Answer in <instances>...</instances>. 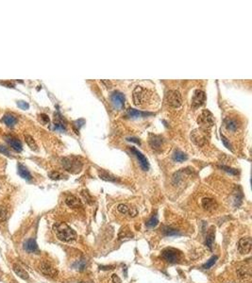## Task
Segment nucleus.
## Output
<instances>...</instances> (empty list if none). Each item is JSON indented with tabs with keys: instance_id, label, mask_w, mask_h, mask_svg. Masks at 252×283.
Segmentation results:
<instances>
[{
	"instance_id": "f257e3e1",
	"label": "nucleus",
	"mask_w": 252,
	"mask_h": 283,
	"mask_svg": "<svg viewBox=\"0 0 252 283\" xmlns=\"http://www.w3.org/2000/svg\"><path fill=\"white\" fill-rule=\"evenodd\" d=\"M53 230L59 240L62 242H72L76 239V231L65 223H56L53 226Z\"/></svg>"
},
{
	"instance_id": "f03ea898",
	"label": "nucleus",
	"mask_w": 252,
	"mask_h": 283,
	"mask_svg": "<svg viewBox=\"0 0 252 283\" xmlns=\"http://www.w3.org/2000/svg\"><path fill=\"white\" fill-rule=\"evenodd\" d=\"M61 164L65 170L72 173H78L82 168V161L79 157H65L61 159Z\"/></svg>"
},
{
	"instance_id": "7ed1b4c3",
	"label": "nucleus",
	"mask_w": 252,
	"mask_h": 283,
	"mask_svg": "<svg viewBox=\"0 0 252 283\" xmlns=\"http://www.w3.org/2000/svg\"><path fill=\"white\" fill-rule=\"evenodd\" d=\"M153 93L150 91L144 89L141 86H137L133 90V102L136 106H143L150 99Z\"/></svg>"
},
{
	"instance_id": "20e7f679",
	"label": "nucleus",
	"mask_w": 252,
	"mask_h": 283,
	"mask_svg": "<svg viewBox=\"0 0 252 283\" xmlns=\"http://www.w3.org/2000/svg\"><path fill=\"white\" fill-rule=\"evenodd\" d=\"M198 124L200 126V128H203L205 130L211 128L214 125V120H213V113L208 111L204 110L198 117Z\"/></svg>"
},
{
	"instance_id": "39448f33",
	"label": "nucleus",
	"mask_w": 252,
	"mask_h": 283,
	"mask_svg": "<svg viewBox=\"0 0 252 283\" xmlns=\"http://www.w3.org/2000/svg\"><path fill=\"white\" fill-rule=\"evenodd\" d=\"M165 100H166V103L173 108H179L180 107L182 103L181 95L180 92H178L177 90L168 91L165 95Z\"/></svg>"
},
{
	"instance_id": "423d86ee",
	"label": "nucleus",
	"mask_w": 252,
	"mask_h": 283,
	"mask_svg": "<svg viewBox=\"0 0 252 283\" xmlns=\"http://www.w3.org/2000/svg\"><path fill=\"white\" fill-rule=\"evenodd\" d=\"M191 140L196 145H198V146L204 145L207 141V130L203 128L194 129L191 133Z\"/></svg>"
},
{
	"instance_id": "0eeeda50",
	"label": "nucleus",
	"mask_w": 252,
	"mask_h": 283,
	"mask_svg": "<svg viewBox=\"0 0 252 283\" xmlns=\"http://www.w3.org/2000/svg\"><path fill=\"white\" fill-rule=\"evenodd\" d=\"M161 257L170 263H176L180 260V253L174 248H165L161 251Z\"/></svg>"
},
{
	"instance_id": "6e6552de",
	"label": "nucleus",
	"mask_w": 252,
	"mask_h": 283,
	"mask_svg": "<svg viewBox=\"0 0 252 283\" xmlns=\"http://www.w3.org/2000/svg\"><path fill=\"white\" fill-rule=\"evenodd\" d=\"M252 248V240L250 237L241 238L238 242V251L241 254H248Z\"/></svg>"
},
{
	"instance_id": "1a4fd4ad",
	"label": "nucleus",
	"mask_w": 252,
	"mask_h": 283,
	"mask_svg": "<svg viewBox=\"0 0 252 283\" xmlns=\"http://www.w3.org/2000/svg\"><path fill=\"white\" fill-rule=\"evenodd\" d=\"M40 270L42 271V273L43 275H46L47 277H55L58 275V271L57 269L53 267L49 263L47 262H42L40 264Z\"/></svg>"
},
{
	"instance_id": "9d476101",
	"label": "nucleus",
	"mask_w": 252,
	"mask_h": 283,
	"mask_svg": "<svg viewBox=\"0 0 252 283\" xmlns=\"http://www.w3.org/2000/svg\"><path fill=\"white\" fill-rule=\"evenodd\" d=\"M206 95L205 93L201 90H195L194 93V96L192 99V106L193 108H198L205 102Z\"/></svg>"
},
{
	"instance_id": "9b49d317",
	"label": "nucleus",
	"mask_w": 252,
	"mask_h": 283,
	"mask_svg": "<svg viewBox=\"0 0 252 283\" xmlns=\"http://www.w3.org/2000/svg\"><path fill=\"white\" fill-rule=\"evenodd\" d=\"M112 102L113 106L117 108H122L125 104V96L122 93H120L118 91H115L112 94L111 96Z\"/></svg>"
},
{
	"instance_id": "f8f14e48",
	"label": "nucleus",
	"mask_w": 252,
	"mask_h": 283,
	"mask_svg": "<svg viewBox=\"0 0 252 283\" xmlns=\"http://www.w3.org/2000/svg\"><path fill=\"white\" fill-rule=\"evenodd\" d=\"M130 150L133 152L134 155L137 157V159L139 160V162H140V165L142 167L144 171H147L148 168H149V163H148V160H146V158L141 153L139 150H137L136 148L134 147H130Z\"/></svg>"
},
{
	"instance_id": "ddd939ff",
	"label": "nucleus",
	"mask_w": 252,
	"mask_h": 283,
	"mask_svg": "<svg viewBox=\"0 0 252 283\" xmlns=\"http://www.w3.org/2000/svg\"><path fill=\"white\" fill-rule=\"evenodd\" d=\"M24 248L28 253H38L39 252L38 245L34 239H28V241H26L24 244Z\"/></svg>"
},
{
	"instance_id": "4468645a",
	"label": "nucleus",
	"mask_w": 252,
	"mask_h": 283,
	"mask_svg": "<svg viewBox=\"0 0 252 283\" xmlns=\"http://www.w3.org/2000/svg\"><path fill=\"white\" fill-rule=\"evenodd\" d=\"M5 138H6V141L8 142V143L10 145V146H12L14 150H16V151L20 152L22 149H23V146H22L21 142H20L18 139L13 138V137L9 136H9H6Z\"/></svg>"
},
{
	"instance_id": "2eb2a0df",
	"label": "nucleus",
	"mask_w": 252,
	"mask_h": 283,
	"mask_svg": "<svg viewBox=\"0 0 252 283\" xmlns=\"http://www.w3.org/2000/svg\"><path fill=\"white\" fill-rule=\"evenodd\" d=\"M202 207L206 211H213L216 209L217 204L214 199L210 197H205L202 199Z\"/></svg>"
},
{
	"instance_id": "dca6fc26",
	"label": "nucleus",
	"mask_w": 252,
	"mask_h": 283,
	"mask_svg": "<svg viewBox=\"0 0 252 283\" xmlns=\"http://www.w3.org/2000/svg\"><path fill=\"white\" fill-rule=\"evenodd\" d=\"M65 203H66V205L72 209H78L79 207L82 206L80 200L78 197H74V195H70V197H68L66 199H65Z\"/></svg>"
},
{
	"instance_id": "f3484780",
	"label": "nucleus",
	"mask_w": 252,
	"mask_h": 283,
	"mask_svg": "<svg viewBox=\"0 0 252 283\" xmlns=\"http://www.w3.org/2000/svg\"><path fill=\"white\" fill-rule=\"evenodd\" d=\"M161 138L157 136V135H151L150 136V139H149V144H150V146L154 149V150H158L161 148Z\"/></svg>"
},
{
	"instance_id": "a211bd4d",
	"label": "nucleus",
	"mask_w": 252,
	"mask_h": 283,
	"mask_svg": "<svg viewBox=\"0 0 252 283\" xmlns=\"http://www.w3.org/2000/svg\"><path fill=\"white\" fill-rule=\"evenodd\" d=\"M225 125L229 131H235L238 128V122L236 119H233V118H229V117L227 118L225 120Z\"/></svg>"
},
{
	"instance_id": "6ab92c4d",
	"label": "nucleus",
	"mask_w": 252,
	"mask_h": 283,
	"mask_svg": "<svg viewBox=\"0 0 252 283\" xmlns=\"http://www.w3.org/2000/svg\"><path fill=\"white\" fill-rule=\"evenodd\" d=\"M98 176H99V178H100L101 179L106 180V181H109V182H117V181H118V179H117L116 177L111 175V174H109L108 172L103 171V170H102L101 172L98 173Z\"/></svg>"
},
{
	"instance_id": "aec40b11",
	"label": "nucleus",
	"mask_w": 252,
	"mask_h": 283,
	"mask_svg": "<svg viewBox=\"0 0 252 283\" xmlns=\"http://www.w3.org/2000/svg\"><path fill=\"white\" fill-rule=\"evenodd\" d=\"M13 271H14V273H15L19 277L23 278V279H28V272H27L26 270H24L22 267H20L19 265H17V264L13 265Z\"/></svg>"
},
{
	"instance_id": "412c9836",
	"label": "nucleus",
	"mask_w": 252,
	"mask_h": 283,
	"mask_svg": "<svg viewBox=\"0 0 252 283\" xmlns=\"http://www.w3.org/2000/svg\"><path fill=\"white\" fill-rule=\"evenodd\" d=\"M127 113H128V117H141V116L152 115V113H150V112H140V111H138V110H134V108H128Z\"/></svg>"
},
{
	"instance_id": "4be33fe9",
	"label": "nucleus",
	"mask_w": 252,
	"mask_h": 283,
	"mask_svg": "<svg viewBox=\"0 0 252 283\" xmlns=\"http://www.w3.org/2000/svg\"><path fill=\"white\" fill-rule=\"evenodd\" d=\"M3 121H4V123L8 126V127H13L16 123H17V118L14 116V115H13V114H6L5 116H4V118H3Z\"/></svg>"
},
{
	"instance_id": "5701e85b",
	"label": "nucleus",
	"mask_w": 252,
	"mask_h": 283,
	"mask_svg": "<svg viewBox=\"0 0 252 283\" xmlns=\"http://www.w3.org/2000/svg\"><path fill=\"white\" fill-rule=\"evenodd\" d=\"M18 173H19V175L23 178H25V179H27V180H30L31 179V175H30V173L28 172V170L26 168V167H24V166H22V165H20L19 164V166H18Z\"/></svg>"
},
{
	"instance_id": "b1692460",
	"label": "nucleus",
	"mask_w": 252,
	"mask_h": 283,
	"mask_svg": "<svg viewBox=\"0 0 252 283\" xmlns=\"http://www.w3.org/2000/svg\"><path fill=\"white\" fill-rule=\"evenodd\" d=\"M73 268H75L76 270H79V271H83L86 269L87 267V260L85 259H79L76 260V263H74V264L72 265Z\"/></svg>"
},
{
	"instance_id": "393cba45",
	"label": "nucleus",
	"mask_w": 252,
	"mask_h": 283,
	"mask_svg": "<svg viewBox=\"0 0 252 283\" xmlns=\"http://www.w3.org/2000/svg\"><path fill=\"white\" fill-rule=\"evenodd\" d=\"M173 159H174V160L181 162V161H184V160H187V155H186L185 153H183V152L180 151V150H176L173 154Z\"/></svg>"
},
{
	"instance_id": "a878e982",
	"label": "nucleus",
	"mask_w": 252,
	"mask_h": 283,
	"mask_svg": "<svg viewBox=\"0 0 252 283\" xmlns=\"http://www.w3.org/2000/svg\"><path fill=\"white\" fill-rule=\"evenodd\" d=\"M213 242H214V232L212 230L211 232L208 233L207 237H206V240H205V244L209 247L211 250L213 249Z\"/></svg>"
},
{
	"instance_id": "bb28decb",
	"label": "nucleus",
	"mask_w": 252,
	"mask_h": 283,
	"mask_svg": "<svg viewBox=\"0 0 252 283\" xmlns=\"http://www.w3.org/2000/svg\"><path fill=\"white\" fill-rule=\"evenodd\" d=\"M25 140H26V143L28 144V145L32 150H37V145H36V142L33 139V137L27 134V135H25Z\"/></svg>"
},
{
	"instance_id": "cd10ccee",
	"label": "nucleus",
	"mask_w": 252,
	"mask_h": 283,
	"mask_svg": "<svg viewBox=\"0 0 252 283\" xmlns=\"http://www.w3.org/2000/svg\"><path fill=\"white\" fill-rule=\"evenodd\" d=\"M132 237H133V234L131 233V231L128 230V227L122 228V230H120L119 234H118V238H119V239H124V238H132Z\"/></svg>"
},
{
	"instance_id": "c85d7f7f",
	"label": "nucleus",
	"mask_w": 252,
	"mask_h": 283,
	"mask_svg": "<svg viewBox=\"0 0 252 283\" xmlns=\"http://www.w3.org/2000/svg\"><path fill=\"white\" fill-rule=\"evenodd\" d=\"M163 231H164L165 236H179V235H180V233L178 230H174V228L169 227V226H166L165 228H164Z\"/></svg>"
},
{
	"instance_id": "c756f323",
	"label": "nucleus",
	"mask_w": 252,
	"mask_h": 283,
	"mask_svg": "<svg viewBox=\"0 0 252 283\" xmlns=\"http://www.w3.org/2000/svg\"><path fill=\"white\" fill-rule=\"evenodd\" d=\"M217 259H218L217 256H213L209 260H207V263H206L205 264L202 265V268H203V269H210V268L216 263Z\"/></svg>"
},
{
	"instance_id": "7c9ffc66",
	"label": "nucleus",
	"mask_w": 252,
	"mask_h": 283,
	"mask_svg": "<svg viewBox=\"0 0 252 283\" xmlns=\"http://www.w3.org/2000/svg\"><path fill=\"white\" fill-rule=\"evenodd\" d=\"M159 224V220L157 216H152L151 218L146 222V226L147 227H155Z\"/></svg>"
},
{
	"instance_id": "2f4dec72",
	"label": "nucleus",
	"mask_w": 252,
	"mask_h": 283,
	"mask_svg": "<svg viewBox=\"0 0 252 283\" xmlns=\"http://www.w3.org/2000/svg\"><path fill=\"white\" fill-rule=\"evenodd\" d=\"M219 168H221L222 170H224L225 172L231 174V175H238V171L236 169H233L232 167H228V166H225V165H219Z\"/></svg>"
},
{
	"instance_id": "473e14b6",
	"label": "nucleus",
	"mask_w": 252,
	"mask_h": 283,
	"mask_svg": "<svg viewBox=\"0 0 252 283\" xmlns=\"http://www.w3.org/2000/svg\"><path fill=\"white\" fill-rule=\"evenodd\" d=\"M8 217V211L7 209L4 207H0V222H4L7 220Z\"/></svg>"
},
{
	"instance_id": "72a5a7b5",
	"label": "nucleus",
	"mask_w": 252,
	"mask_h": 283,
	"mask_svg": "<svg viewBox=\"0 0 252 283\" xmlns=\"http://www.w3.org/2000/svg\"><path fill=\"white\" fill-rule=\"evenodd\" d=\"M117 210H118L119 212H121L122 214H127L129 211V208L127 205H125V204H119L118 207H117Z\"/></svg>"
},
{
	"instance_id": "f704fd0d",
	"label": "nucleus",
	"mask_w": 252,
	"mask_h": 283,
	"mask_svg": "<svg viewBox=\"0 0 252 283\" xmlns=\"http://www.w3.org/2000/svg\"><path fill=\"white\" fill-rule=\"evenodd\" d=\"M81 195L84 197V199H85V201L87 202V203H89V204H93V202H94V200H93V197L90 195V193L87 192V191H82V193H81Z\"/></svg>"
},
{
	"instance_id": "c9c22d12",
	"label": "nucleus",
	"mask_w": 252,
	"mask_h": 283,
	"mask_svg": "<svg viewBox=\"0 0 252 283\" xmlns=\"http://www.w3.org/2000/svg\"><path fill=\"white\" fill-rule=\"evenodd\" d=\"M237 274L239 275V277H244V278H246V277H248V276H249L247 270H246L245 267H241L240 269H238V271H237Z\"/></svg>"
},
{
	"instance_id": "e433bc0d",
	"label": "nucleus",
	"mask_w": 252,
	"mask_h": 283,
	"mask_svg": "<svg viewBox=\"0 0 252 283\" xmlns=\"http://www.w3.org/2000/svg\"><path fill=\"white\" fill-rule=\"evenodd\" d=\"M49 178L51 179H54V180H58V179L62 178L63 176L58 172H51V173H49Z\"/></svg>"
},
{
	"instance_id": "4c0bfd02",
	"label": "nucleus",
	"mask_w": 252,
	"mask_h": 283,
	"mask_svg": "<svg viewBox=\"0 0 252 283\" xmlns=\"http://www.w3.org/2000/svg\"><path fill=\"white\" fill-rule=\"evenodd\" d=\"M0 153H2V154L5 155V156H9V155H10L8 147L4 146V145H0Z\"/></svg>"
},
{
	"instance_id": "58836bf2",
	"label": "nucleus",
	"mask_w": 252,
	"mask_h": 283,
	"mask_svg": "<svg viewBox=\"0 0 252 283\" xmlns=\"http://www.w3.org/2000/svg\"><path fill=\"white\" fill-rule=\"evenodd\" d=\"M17 106L20 108H23V110H28V108H29V105L27 102H25V101H18L17 102Z\"/></svg>"
},
{
	"instance_id": "ea45409f",
	"label": "nucleus",
	"mask_w": 252,
	"mask_h": 283,
	"mask_svg": "<svg viewBox=\"0 0 252 283\" xmlns=\"http://www.w3.org/2000/svg\"><path fill=\"white\" fill-rule=\"evenodd\" d=\"M221 139H222V142H223V144L225 145V146L228 148V149H229V150H232V145H231V144L228 143V139L223 135V134H221Z\"/></svg>"
},
{
	"instance_id": "a19ab883",
	"label": "nucleus",
	"mask_w": 252,
	"mask_h": 283,
	"mask_svg": "<svg viewBox=\"0 0 252 283\" xmlns=\"http://www.w3.org/2000/svg\"><path fill=\"white\" fill-rule=\"evenodd\" d=\"M40 117H41V119H42V121H43V124H47V123H49V117H48L46 114H45V113H42V114L40 115Z\"/></svg>"
},
{
	"instance_id": "79ce46f5",
	"label": "nucleus",
	"mask_w": 252,
	"mask_h": 283,
	"mask_svg": "<svg viewBox=\"0 0 252 283\" xmlns=\"http://www.w3.org/2000/svg\"><path fill=\"white\" fill-rule=\"evenodd\" d=\"M112 280H113V283H121V279H120L119 277L115 274L112 276Z\"/></svg>"
},
{
	"instance_id": "37998d69",
	"label": "nucleus",
	"mask_w": 252,
	"mask_h": 283,
	"mask_svg": "<svg viewBox=\"0 0 252 283\" xmlns=\"http://www.w3.org/2000/svg\"><path fill=\"white\" fill-rule=\"evenodd\" d=\"M128 214H129V216H131V217L136 216V214H137V210H136L135 208H129Z\"/></svg>"
},
{
	"instance_id": "c03bdc74",
	"label": "nucleus",
	"mask_w": 252,
	"mask_h": 283,
	"mask_svg": "<svg viewBox=\"0 0 252 283\" xmlns=\"http://www.w3.org/2000/svg\"><path fill=\"white\" fill-rule=\"evenodd\" d=\"M127 140H128V141H129V142H133V143H136L137 145H140V144H141V143H140V141H139L137 138H134V137L128 138Z\"/></svg>"
},
{
	"instance_id": "a18cd8bd",
	"label": "nucleus",
	"mask_w": 252,
	"mask_h": 283,
	"mask_svg": "<svg viewBox=\"0 0 252 283\" xmlns=\"http://www.w3.org/2000/svg\"><path fill=\"white\" fill-rule=\"evenodd\" d=\"M100 270H111L113 269V266H100Z\"/></svg>"
},
{
	"instance_id": "49530a36",
	"label": "nucleus",
	"mask_w": 252,
	"mask_h": 283,
	"mask_svg": "<svg viewBox=\"0 0 252 283\" xmlns=\"http://www.w3.org/2000/svg\"><path fill=\"white\" fill-rule=\"evenodd\" d=\"M0 83L3 84V85H6V86H9L10 88H13V84H10L9 82H6V83H5V82H0Z\"/></svg>"
}]
</instances>
